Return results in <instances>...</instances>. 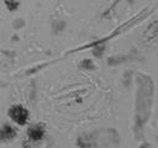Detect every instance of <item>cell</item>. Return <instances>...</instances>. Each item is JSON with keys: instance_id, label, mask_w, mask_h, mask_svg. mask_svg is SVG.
Listing matches in <instances>:
<instances>
[{"instance_id": "cell-3", "label": "cell", "mask_w": 158, "mask_h": 148, "mask_svg": "<svg viewBox=\"0 0 158 148\" xmlns=\"http://www.w3.org/2000/svg\"><path fill=\"white\" fill-rule=\"evenodd\" d=\"M14 136H15V131L10 126H5L0 130V138L1 139H9V138H12Z\"/></svg>"}, {"instance_id": "cell-2", "label": "cell", "mask_w": 158, "mask_h": 148, "mask_svg": "<svg viewBox=\"0 0 158 148\" xmlns=\"http://www.w3.org/2000/svg\"><path fill=\"white\" fill-rule=\"evenodd\" d=\"M43 133H44L43 127L40 125H35L28 130V137L33 141H40L43 137Z\"/></svg>"}, {"instance_id": "cell-1", "label": "cell", "mask_w": 158, "mask_h": 148, "mask_svg": "<svg viewBox=\"0 0 158 148\" xmlns=\"http://www.w3.org/2000/svg\"><path fill=\"white\" fill-rule=\"evenodd\" d=\"M9 116L12 118V121H15L19 125H25L28 120V111L21 106V105H15L10 109L9 111Z\"/></svg>"}]
</instances>
